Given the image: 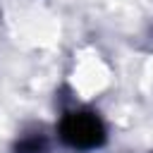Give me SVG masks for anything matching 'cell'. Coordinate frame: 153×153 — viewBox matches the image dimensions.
Segmentation results:
<instances>
[{
  "label": "cell",
  "mask_w": 153,
  "mask_h": 153,
  "mask_svg": "<svg viewBox=\"0 0 153 153\" xmlns=\"http://www.w3.org/2000/svg\"><path fill=\"white\" fill-rule=\"evenodd\" d=\"M60 139L69 148L88 151L105 141V127L96 112L88 110H74L67 112L60 122Z\"/></svg>",
  "instance_id": "obj_1"
},
{
  "label": "cell",
  "mask_w": 153,
  "mask_h": 153,
  "mask_svg": "<svg viewBox=\"0 0 153 153\" xmlns=\"http://www.w3.org/2000/svg\"><path fill=\"white\" fill-rule=\"evenodd\" d=\"M43 148H45V141L41 136H29L22 143H17V153H43Z\"/></svg>",
  "instance_id": "obj_2"
}]
</instances>
